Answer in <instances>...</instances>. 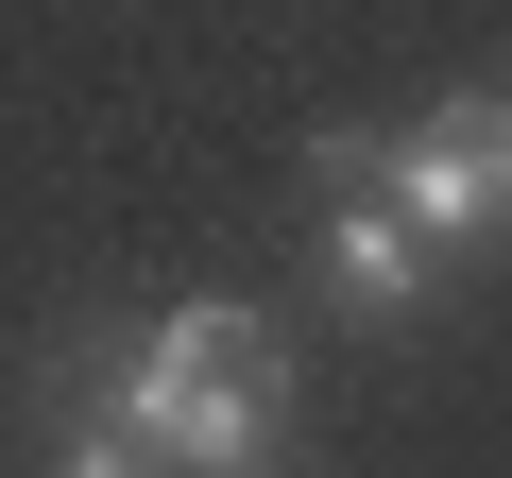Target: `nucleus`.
I'll use <instances>...</instances> for the list:
<instances>
[{"instance_id": "2", "label": "nucleus", "mask_w": 512, "mask_h": 478, "mask_svg": "<svg viewBox=\"0 0 512 478\" xmlns=\"http://www.w3.org/2000/svg\"><path fill=\"white\" fill-rule=\"evenodd\" d=\"M376 205H393L410 239L512 222V103H427L410 137H376Z\"/></svg>"}, {"instance_id": "3", "label": "nucleus", "mask_w": 512, "mask_h": 478, "mask_svg": "<svg viewBox=\"0 0 512 478\" xmlns=\"http://www.w3.org/2000/svg\"><path fill=\"white\" fill-rule=\"evenodd\" d=\"M359 171H376V154H359V137H325V274H342V291L393 325V308H427V239H410V222H393Z\"/></svg>"}, {"instance_id": "1", "label": "nucleus", "mask_w": 512, "mask_h": 478, "mask_svg": "<svg viewBox=\"0 0 512 478\" xmlns=\"http://www.w3.org/2000/svg\"><path fill=\"white\" fill-rule=\"evenodd\" d=\"M120 427L171 444L188 478H256V444H274V342H256L239 308H171L120 359Z\"/></svg>"}, {"instance_id": "4", "label": "nucleus", "mask_w": 512, "mask_h": 478, "mask_svg": "<svg viewBox=\"0 0 512 478\" xmlns=\"http://www.w3.org/2000/svg\"><path fill=\"white\" fill-rule=\"evenodd\" d=\"M52 478H137V444H69V461H52Z\"/></svg>"}]
</instances>
